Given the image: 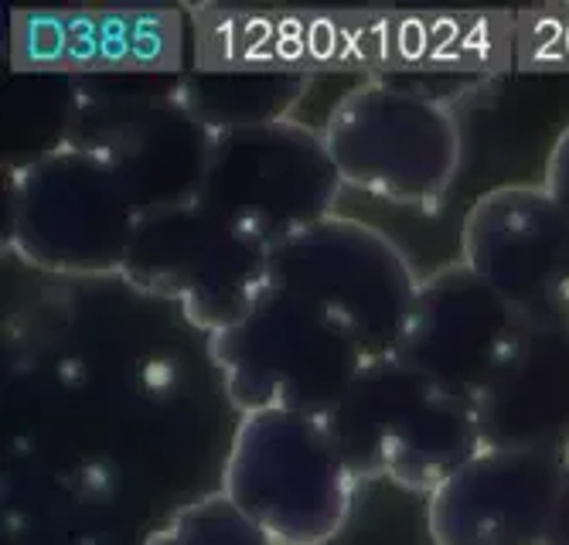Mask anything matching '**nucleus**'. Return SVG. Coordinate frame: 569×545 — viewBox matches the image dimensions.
<instances>
[{
  "label": "nucleus",
  "instance_id": "obj_1",
  "mask_svg": "<svg viewBox=\"0 0 569 545\" xmlns=\"http://www.w3.org/2000/svg\"><path fill=\"white\" fill-rule=\"evenodd\" d=\"M209 355L239 416L287 410L318 420L369 362L315 296L273 280L236 324L209 334Z\"/></svg>",
  "mask_w": 569,
  "mask_h": 545
},
{
  "label": "nucleus",
  "instance_id": "obj_2",
  "mask_svg": "<svg viewBox=\"0 0 569 545\" xmlns=\"http://www.w3.org/2000/svg\"><path fill=\"white\" fill-rule=\"evenodd\" d=\"M140 209L123 178L79 143H56L8 181V250L56 276H123Z\"/></svg>",
  "mask_w": 569,
  "mask_h": 545
},
{
  "label": "nucleus",
  "instance_id": "obj_3",
  "mask_svg": "<svg viewBox=\"0 0 569 545\" xmlns=\"http://www.w3.org/2000/svg\"><path fill=\"white\" fill-rule=\"evenodd\" d=\"M355 481L433 494L478 451L475 406L450 400L402 359H369L325 416Z\"/></svg>",
  "mask_w": 569,
  "mask_h": 545
},
{
  "label": "nucleus",
  "instance_id": "obj_4",
  "mask_svg": "<svg viewBox=\"0 0 569 545\" xmlns=\"http://www.w3.org/2000/svg\"><path fill=\"white\" fill-rule=\"evenodd\" d=\"M222 494L277 545H328L348 525L355 477L325 420L267 410L239 416Z\"/></svg>",
  "mask_w": 569,
  "mask_h": 545
},
{
  "label": "nucleus",
  "instance_id": "obj_5",
  "mask_svg": "<svg viewBox=\"0 0 569 545\" xmlns=\"http://www.w3.org/2000/svg\"><path fill=\"white\" fill-rule=\"evenodd\" d=\"M321 130L348 188L409 209L440 205L463 158L453 110L402 82L351 85Z\"/></svg>",
  "mask_w": 569,
  "mask_h": 545
},
{
  "label": "nucleus",
  "instance_id": "obj_6",
  "mask_svg": "<svg viewBox=\"0 0 569 545\" xmlns=\"http://www.w3.org/2000/svg\"><path fill=\"white\" fill-rule=\"evenodd\" d=\"M345 188L325 130L280 117L216 130L198 202L273 250L335 215Z\"/></svg>",
  "mask_w": 569,
  "mask_h": 545
},
{
  "label": "nucleus",
  "instance_id": "obj_7",
  "mask_svg": "<svg viewBox=\"0 0 569 545\" xmlns=\"http://www.w3.org/2000/svg\"><path fill=\"white\" fill-rule=\"evenodd\" d=\"M270 280L315 296L366 359L399 355L423 283L396 239L341 212L277 242Z\"/></svg>",
  "mask_w": 569,
  "mask_h": 545
},
{
  "label": "nucleus",
  "instance_id": "obj_8",
  "mask_svg": "<svg viewBox=\"0 0 569 545\" xmlns=\"http://www.w3.org/2000/svg\"><path fill=\"white\" fill-rule=\"evenodd\" d=\"M123 280L174 301L184 317L216 334L236 324L270 283V245L204 202L140 215Z\"/></svg>",
  "mask_w": 569,
  "mask_h": 545
},
{
  "label": "nucleus",
  "instance_id": "obj_9",
  "mask_svg": "<svg viewBox=\"0 0 569 545\" xmlns=\"http://www.w3.org/2000/svg\"><path fill=\"white\" fill-rule=\"evenodd\" d=\"M66 140L107 161L143 212L198 202L216 130L201 123L178 89H86Z\"/></svg>",
  "mask_w": 569,
  "mask_h": 545
},
{
  "label": "nucleus",
  "instance_id": "obj_10",
  "mask_svg": "<svg viewBox=\"0 0 569 545\" xmlns=\"http://www.w3.org/2000/svg\"><path fill=\"white\" fill-rule=\"evenodd\" d=\"M468 263L526 324L569 327V212L546 184H498L460 225Z\"/></svg>",
  "mask_w": 569,
  "mask_h": 545
},
{
  "label": "nucleus",
  "instance_id": "obj_11",
  "mask_svg": "<svg viewBox=\"0 0 569 545\" xmlns=\"http://www.w3.org/2000/svg\"><path fill=\"white\" fill-rule=\"evenodd\" d=\"M522 327L526 321L460 260L423 276L396 359L450 400L475 406Z\"/></svg>",
  "mask_w": 569,
  "mask_h": 545
},
{
  "label": "nucleus",
  "instance_id": "obj_12",
  "mask_svg": "<svg viewBox=\"0 0 569 545\" xmlns=\"http://www.w3.org/2000/svg\"><path fill=\"white\" fill-rule=\"evenodd\" d=\"M559 464L481 447L427 498L433 545H542Z\"/></svg>",
  "mask_w": 569,
  "mask_h": 545
},
{
  "label": "nucleus",
  "instance_id": "obj_13",
  "mask_svg": "<svg viewBox=\"0 0 569 545\" xmlns=\"http://www.w3.org/2000/svg\"><path fill=\"white\" fill-rule=\"evenodd\" d=\"M475 416L481 447L569 457V327L526 324Z\"/></svg>",
  "mask_w": 569,
  "mask_h": 545
},
{
  "label": "nucleus",
  "instance_id": "obj_14",
  "mask_svg": "<svg viewBox=\"0 0 569 545\" xmlns=\"http://www.w3.org/2000/svg\"><path fill=\"white\" fill-rule=\"evenodd\" d=\"M11 52L24 69H174L181 62V18L161 8L21 11Z\"/></svg>",
  "mask_w": 569,
  "mask_h": 545
},
{
  "label": "nucleus",
  "instance_id": "obj_15",
  "mask_svg": "<svg viewBox=\"0 0 569 545\" xmlns=\"http://www.w3.org/2000/svg\"><path fill=\"white\" fill-rule=\"evenodd\" d=\"M191 113L212 130L280 120L297 103L303 75L290 72H236V75H198L174 85Z\"/></svg>",
  "mask_w": 569,
  "mask_h": 545
},
{
  "label": "nucleus",
  "instance_id": "obj_16",
  "mask_svg": "<svg viewBox=\"0 0 569 545\" xmlns=\"http://www.w3.org/2000/svg\"><path fill=\"white\" fill-rule=\"evenodd\" d=\"M143 545H277L252 518H246L222 491L174 508Z\"/></svg>",
  "mask_w": 569,
  "mask_h": 545
},
{
  "label": "nucleus",
  "instance_id": "obj_17",
  "mask_svg": "<svg viewBox=\"0 0 569 545\" xmlns=\"http://www.w3.org/2000/svg\"><path fill=\"white\" fill-rule=\"evenodd\" d=\"M546 191L556 198V202L569 212V123L562 127V133L556 137L552 151L546 158Z\"/></svg>",
  "mask_w": 569,
  "mask_h": 545
},
{
  "label": "nucleus",
  "instance_id": "obj_18",
  "mask_svg": "<svg viewBox=\"0 0 569 545\" xmlns=\"http://www.w3.org/2000/svg\"><path fill=\"white\" fill-rule=\"evenodd\" d=\"M542 545H569V457H562L559 464V481H556Z\"/></svg>",
  "mask_w": 569,
  "mask_h": 545
}]
</instances>
